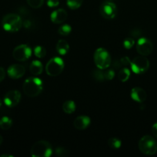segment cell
Segmentation results:
<instances>
[{
    "instance_id": "cell-1",
    "label": "cell",
    "mask_w": 157,
    "mask_h": 157,
    "mask_svg": "<svg viewBox=\"0 0 157 157\" xmlns=\"http://www.w3.org/2000/svg\"><path fill=\"white\" fill-rule=\"evenodd\" d=\"M42 81L41 79L38 78H27L24 81L22 89L24 93L30 98H35L38 96L42 91Z\"/></svg>"
},
{
    "instance_id": "cell-2",
    "label": "cell",
    "mask_w": 157,
    "mask_h": 157,
    "mask_svg": "<svg viewBox=\"0 0 157 157\" xmlns=\"http://www.w3.org/2000/svg\"><path fill=\"white\" fill-rule=\"evenodd\" d=\"M22 24L21 17L13 13L5 15L2 21V25L4 30L9 32H18L22 26Z\"/></svg>"
},
{
    "instance_id": "cell-3",
    "label": "cell",
    "mask_w": 157,
    "mask_h": 157,
    "mask_svg": "<svg viewBox=\"0 0 157 157\" xmlns=\"http://www.w3.org/2000/svg\"><path fill=\"white\" fill-rule=\"evenodd\" d=\"M139 149L145 155H154L157 151V143L152 136L146 135L139 141Z\"/></svg>"
},
{
    "instance_id": "cell-4",
    "label": "cell",
    "mask_w": 157,
    "mask_h": 157,
    "mask_svg": "<svg viewBox=\"0 0 157 157\" xmlns=\"http://www.w3.org/2000/svg\"><path fill=\"white\" fill-rule=\"evenodd\" d=\"M52 153V147L47 141H38L31 148V155L33 157H49Z\"/></svg>"
},
{
    "instance_id": "cell-5",
    "label": "cell",
    "mask_w": 157,
    "mask_h": 157,
    "mask_svg": "<svg viewBox=\"0 0 157 157\" xmlns=\"http://www.w3.org/2000/svg\"><path fill=\"white\" fill-rule=\"evenodd\" d=\"M94 61L99 69L106 70L111 64V56L106 49L99 48L94 53Z\"/></svg>"
},
{
    "instance_id": "cell-6",
    "label": "cell",
    "mask_w": 157,
    "mask_h": 157,
    "mask_svg": "<svg viewBox=\"0 0 157 157\" xmlns=\"http://www.w3.org/2000/svg\"><path fill=\"white\" fill-rule=\"evenodd\" d=\"M64 69V62L58 57L51 58L46 66V71L51 77H56L62 72Z\"/></svg>"
},
{
    "instance_id": "cell-7",
    "label": "cell",
    "mask_w": 157,
    "mask_h": 157,
    "mask_svg": "<svg viewBox=\"0 0 157 157\" xmlns=\"http://www.w3.org/2000/svg\"><path fill=\"white\" fill-rule=\"evenodd\" d=\"M131 69L137 75L143 74L148 71L149 67V61L146 56L135 57L131 62Z\"/></svg>"
},
{
    "instance_id": "cell-8",
    "label": "cell",
    "mask_w": 157,
    "mask_h": 157,
    "mask_svg": "<svg viewBox=\"0 0 157 157\" xmlns=\"http://www.w3.org/2000/svg\"><path fill=\"white\" fill-rule=\"evenodd\" d=\"M32 55V50L27 44H20L15 48L12 52V56L16 61H24L29 59Z\"/></svg>"
},
{
    "instance_id": "cell-9",
    "label": "cell",
    "mask_w": 157,
    "mask_h": 157,
    "mask_svg": "<svg viewBox=\"0 0 157 157\" xmlns=\"http://www.w3.org/2000/svg\"><path fill=\"white\" fill-rule=\"evenodd\" d=\"M99 12L106 19H112L116 15V6L111 2H104L100 6Z\"/></svg>"
},
{
    "instance_id": "cell-10",
    "label": "cell",
    "mask_w": 157,
    "mask_h": 157,
    "mask_svg": "<svg viewBox=\"0 0 157 157\" xmlns=\"http://www.w3.org/2000/svg\"><path fill=\"white\" fill-rule=\"evenodd\" d=\"M153 44L149 39L146 38H140L136 44V51L140 55L147 56L152 52Z\"/></svg>"
},
{
    "instance_id": "cell-11",
    "label": "cell",
    "mask_w": 157,
    "mask_h": 157,
    "mask_svg": "<svg viewBox=\"0 0 157 157\" xmlns=\"http://www.w3.org/2000/svg\"><path fill=\"white\" fill-rule=\"evenodd\" d=\"M21 94L18 90H10L4 97V103L7 107H14L19 103Z\"/></svg>"
},
{
    "instance_id": "cell-12",
    "label": "cell",
    "mask_w": 157,
    "mask_h": 157,
    "mask_svg": "<svg viewBox=\"0 0 157 157\" xmlns=\"http://www.w3.org/2000/svg\"><path fill=\"white\" fill-rule=\"evenodd\" d=\"M8 75L12 79H18L25 75L26 68L21 64H12L8 68Z\"/></svg>"
},
{
    "instance_id": "cell-13",
    "label": "cell",
    "mask_w": 157,
    "mask_h": 157,
    "mask_svg": "<svg viewBox=\"0 0 157 157\" xmlns=\"http://www.w3.org/2000/svg\"><path fill=\"white\" fill-rule=\"evenodd\" d=\"M67 12L66 10L63 9H57V10L54 11L51 14V21L55 24H60V23L64 22L67 18Z\"/></svg>"
},
{
    "instance_id": "cell-14",
    "label": "cell",
    "mask_w": 157,
    "mask_h": 157,
    "mask_svg": "<svg viewBox=\"0 0 157 157\" xmlns=\"http://www.w3.org/2000/svg\"><path fill=\"white\" fill-rule=\"evenodd\" d=\"M131 98L138 103H143L147 98L146 92L141 87H134L131 90Z\"/></svg>"
},
{
    "instance_id": "cell-15",
    "label": "cell",
    "mask_w": 157,
    "mask_h": 157,
    "mask_svg": "<svg viewBox=\"0 0 157 157\" xmlns=\"http://www.w3.org/2000/svg\"><path fill=\"white\" fill-rule=\"evenodd\" d=\"M90 118L87 116L77 117L73 122V125L77 130H85L90 124Z\"/></svg>"
},
{
    "instance_id": "cell-16",
    "label": "cell",
    "mask_w": 157,
    "mask_h": 157,
    "mask_svg": "<svg viewBox=\"0 0 157 157\" xmlns=\"http://www.w3.org/2000/svg\"><path fill=\"white\" fill-rule=\"evenodd\" d=\"M29 71L34 75H39L42 73L43 67L42 62L39 61H33L29 66Z\"/></svg>"
},
{
    "instance_id": "cell-17",
    "label": "cell",
    "mask_w": 157,
    "mask_h": 157,
    "mask_svg": "<svg viewBox=\"0 0 157 157\" xmlns=\"http://www.w3.org/2000/svg\"><path fill=\"white\" fill-rule=\"evenodd\" d=\"M56 50L59 55H66L69 50V45L67 41L62 39L59 40L56 44Z\"/></svg>"
},
{
    "instance_id": "cell-18",
    "label": "cell",
    "mask_w": 157,
    "mask_h": 157,
    "mask_svg": "<svg viewBox=\"0 0 157 157\" xmlns=\"http://www.w3.org/2000/svg\"><path fill=\"white\" fill-rule=\"evenodd\" d=\"M75 104L72 101H66L62 105L63 111L68 114H71L75 110Z\"/></svg>"
},
{
    "instance_id": "cell-19",
    "label": "cell",
    "mask_w": 157,
    "mask_h": 157,
    "mask_svg": "<svg viewBox=\"0 0 157 157\" xmlns=\"http://www.w3.org/2000/svg\"><path fill=\"white\" fill-rule=\"evenodd\" d=\"M130 77V71L128 67L122 68L118 73V78L122 82H126Z\"/></svg>"
},
{
    "instance_id": "cell-20",
    "label": "cell",
    "mask_w": 157,
    "mask_h": 157,
    "mask_svg": "<svg viewBox=\"0 0 157 157\" xmlns=\"http://www.w3.org/2000/svg\"><path fill=\"white\" fill-rule=\"evenodd\" d=\"M12 125V121L8 117H3L0 119V128L2 130H9L11 128Z\"/></svg>"
},
{
    "instance_id": "cell-21",
    "label": "cell",
    "mask_w": 157,
    "mask_h": 157,
    "mask_svg": "<svg viewBox=\"0 0 157 157\" xmlns=\"http://www.w3.org/2000/svg\"><path fill=\"white\" fill-rule=\"evenodd\" d=\"M108 145L111 147L112 149L114 150H117V149L120 148L122 145V142L120 140H119L118 138L112 137L108 140Z\"/></svg>"
},
{
    "instance_id": "cell-22",
    "label": "cell",
    "mask_w": 157,
    "mask_h": 157,
    "mask_svg": "<svg viewBox=\"0 0 157 157\" xmlns=\"http://www.w3.org/2000/svg\"><path fill=\"white\" fill-rule=\"evenodd\" d=\"M34 55L38 58H44L46 55V50L42 46L38 45L34 48Z\"/></svg>"
},
{
    "instance_id": "cell-23",
    "label": "cell",
    "mask_w": 157,
    "mask_h": 157,
    "mask_svg": "<svg viewBox=\"0 0 157 157\" xmlns=\"http://www.w3.org/2000/svg\"><path fill=\"white\" fill-rule=\"evenodd\" d=\"M67 6L72 10L78 9L83 4V0H67Z\"/></svg>"
},
{
    "instance_id": "cell-24",
    "label": "cell",
    "mask_w": 157,
    "mask_h": 157,
    "mask_svg": "<svg viewBox=\"0 0 157 157\" xmlns=\"http://www.w3.org/2000/svg\"><path fill=\"white\" fill-rule=\"evenodd\" d=\"M72 31V28L69 25H63L60 26V28L58 29V32L62 36H66V35H69V33Z\"/></svg>"
},
{
    "instance_id": "cell-25",
    "label": "cell",
    "mask_w": 157,
    "mask_h": 157,
    "mask_svg": "<svg viewBox=\"0 0 157 157\" xmlns=\"http://www.w3.org/2000/svg\"><path fill=\"white\" fill-rule=\"evenodd\" d=\"M92 77L95 80L98 81H104V74H103V71H102L101 69L99 70H95L92 72Z\"/></svg>"
},
{
    "instance_id": "cell-26",
    "label": "cell",
    "mask_w": 157,
    "mask_h": 157,
    "mask_svg": "<svg viewBox=\"0 0 157 157\" xmlns=\"http://www.w3.org/2000/svg\"><path fill=\"white\" fill-rule=\"evenodd\" d=\"M27 2L30 7L33 9H38L43 5L44 0H27Z\"/></svg>"
},
{
    "instance_id": "cell-27",
    "label": "cell",
    "mask_w": 157,
    "mask_h": 157,
    "mask_svg": "<svg viewBox=\"0 0 157 157\" xmlns=\"http://www.w3.org/2000/svg\"><path fill=\"white\" fill-rule=\"evenodd\" d=\"M135 44V41H134L133 38H127L124 40L123 41V46L125 47V48L126 49H130L133 47V45Z\"/></svg>"
},
{
    "instance_id": "cell-28",
    "label": "cell",
    "mask_w": 157,
    "mask_h": 157,
    "mask_svg": "<svg viewBox=\"0 0 157 157\" xmlns=\"http://www.w3.org/2000/svg\"><path fill=\"white\" fill-rule=\"evenodd\" d=\"M103 74H104L105 80H108V81H110V80L113 79L114 76H115V72L112 69L105 71H103Z\"/></svg>"
},
{
    "instance_id": "cell-29",
    "label": "cell",
    "mask_w": 157,
    "mask_h": 157,
    "mask_svg": "<svg viewBox=\"0 0 157 157\" xmlns=\"http://www.w3.org/2000/svg\"><path fill=\"white\" fill-rule=\"evenodd\" d=\"M55 153L58 156L65 157L67 156L68 155H69V152H68L66 149L62 148V147H58V148H56Z\"/></svg>"
},
{
    "instance_id": "cell-30",
    "label": "cell",
    "mask_w": 157,
    "mask_h": 157,
    "mask_svg": "<svg viewBox=\"0 0 157 157\" xmlns=\"http://www.w3.org/2000/svg\"><path fill=\"white\" fill-rule=\"evenodd\" d=\"M122 63V65L124 66L125 67H131V62L132 61L129 60V58L128 57H123V58H121L120 60Z\"/></svg>"
},
{
    "instance_id": "cell-31",
    "label": "cell",
    "mask_w": 157,
    "mask_h": 157,
    "mask_svg": "<svg viewBox=\"0 0 157 157\" xmlns=\"http://www.w3.org/2000/svg\"><path fill=\"white\" fill-rule=\"evenodd\" d=\"M59 4V1L58 0H48L47 1V6L50 8L56 7Z\"/></svg>"
},
{
    "instance_id": "cell-32",
    "label": "cell",
    "mask_w": 157,
    "mask_h": 157,
    "mask_svg": "<svg viewBox=\"0 0 157 157\" xmlns=\"http://www.w3.org/2000/svg\"><path fill=\"white\" fill-rule=\"evenodd\" d=\"M141 34L142 32L138 29H134L131 32V35H132V37H134V38H138V37H139L140 35H141Z\"/></svg>"
},
{
    "instance_id": "cell-33",
    "label": "cell",
    "mask_w": 157,
    "mask_h": 157,
    "mask_svg": "<svg viewBox=\"0 0 157 157\" xmlns=\"http://www.w3.org/2000/svg\"><path fill=\"white\" fill-rule=\"evenodd\" d=\"M123 65H122V63L120 61H115L113 62V64H112V67H113V68L115 69V70L119 69Z\"/></svg>"
},
{
    "instance_id": "cell-34",
    "label": "cell",
    "mask_w": 157,
    "mask_h": 157,
    "mask_svg": "<svg viewBox=\"0 0 157 157\" xmlns=\"http://www.w3.org/2000/svg\"><path fill=\"white\" fill-rule=\"evenodd\" d=\"M5 78H6V71H5L4 68L0 67V82L2 81Z\"/></svg>"
},
{
    "instance_id": "cell-35",
    "label": "cell",
    "mask_w": 157,
    "mask_h": 157,
    "mask_svg": "<svg viewBox=\"0 0 157 157\" xmlns=\"http://www.w3.org/2000/svg\"><path fill=\"white\" fill-rule=\"evenodd\" d=\"M152 133L155 137L157 138V123L154 124L152 127Z\"/></svg>"
},
{
    "instance_id": "cell-36",
    "label": "cell",
    "mask_w": 157,
    "mask_h": 157,
    "mask_svg": "<svg viewBox=\"0 0 157 157\" xmlns=\"http://www.w3.org/2000/svg\"><path fill=\"white\" fill-rule=\"evenodd\" d=\"M23 25H24V26L26 28V29H29L31 25V23L29 21H26L24 23H23Z\"/></svg>"
},
{
    "instance_id": "cell-37",
    "label": "cell",
    "mask_w": 157,
    "mask_h": 157,
    "mask_svg": "<svg viewBox=\"0 0 157 157\" xmlns=\"http://www.w3.org/2000/svg\"><path fill=\"white\" fill-rule=\"evenodd\" d=\"M1 157H12V156L11 155H7V154H4V155H2Z\"/></svg>"
},
{
    "instance_id": "cell-38",
    "label": "cell",
    "mask_w": 157,
    "mask_h": 157,
    "mask_svg": "<svg viewBox=\"0 0 157 157\" xmlns=\"http://www.w3.org/2000/svg\"><path fill=\"white\" fill-rule=\"evenodd\" d=\"M2 140H3V139H2V136L1 135H0V145H1V144H2Z\"/></svg>"
},
{
    "instance_id": "cell-39",
    "label": "cell",
    "mask_w": 157,
    "mask_h": 157,
    "mask_svg": "<svg viewBox=\"0 0 157 157\" xmlns=\"http://www.w3.org/2000/svg\"><path fill=\"white\" fill-rule=\"evenodd\" d=\"M1 106H2V101L1 99H0V107H1Z\"/></svg>"
}]
</instances>
